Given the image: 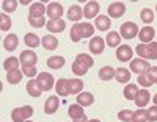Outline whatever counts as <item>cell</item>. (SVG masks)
Listing matches in <instances>:
<instances>
[{
  "label": "cell",
  "instance_id": "1",
  "mask_svg": "<svg viewBox=\"0 0 157 122\" xmlns=\"http://www.w3.org/2000/svg\"><path fill=\"white\" fill-rule=\"evenodd\" d=\"M94 35V27L88 24V22H82V24H74L71 27V33H69V38L72 43H78L80 39L83 38H90Z\"/></svg>",
  "mask_w": 157,
  "mask_h": 122
},
{
  "label": "cell",
  "instance_id": "2",
  "mask_svg": "<svg viewBox=\"0 0 157 122\" xmlns=\"http://www.w3.org/2000/svg\"><path fill=\"white\" fill-rule=\"evenodd\" d=\"M135 52L141 60H157V43L152 41L149 44H138Z\"/></svg>",
  "mask_w": 157,
  "mask_h": 122
},
{
  "label": "cell",
  "instance_id": "3",
  "mask_svg": "<svg viewBox=\"0 0 157 122\" xmlns=\"http://www.w3.org/2000/svg\"><path fill=\"white\" fill-rule=\"evenodd\" d=\"M33 116V108L30 105H24L21 108H14L11 111V119L13 122H25L29 120V117Z\"/></svg>",
  "mask_w": 157,
  "mask_h": 122
},
{
  "label": "cell",
  "instance_id": "4",
  "mask_svg": "<svg viewBox=\"0 0 157 122\" xmlns=\"http://www.w3.org/2000/svg\"><path fill=\"white\" fill-rule=\"evenodd\" d=\"M151 69V64L149 61L146 60H141V58H135L130 61V71L134 74H138V75H143V74H148Z\"/></svg>",
  "mask_w": 157,
  "mask_h": 122
},
{
  "label": "cell",
  "instance_id": "5",
  "mask_svg": "<svg viewBox=\"0 0 157 122\" xmlns=\"http://www.w3.org/2000/svg\"><path fill=\"white\" fill-rule=\"evenodd\" d=\"M36 81H38V86L41 88V91H50L52 88H55V80H54V77H52L50 74H47V72L38 74Z\"/></svg>",
  "mask_w": 157,
  "mask_h": 122
},
{
  "label": "cell",
  "instance_id": "6",
  "mask_svg": "<svg viewBox=\"0 0 157 122\" xmlns=\"http://www.w3.org/2000/svg\"><path fill=\"white\" fill-rule=\"evenodd\" d=\"M138 25L137 24H134V22H124L123 25H121V30H120V35H121V38H124V39H132V38H135V36H138Z\"/></svg>",
  "mask_w": 157,
  "mask_h": 122
},
{
  "label": "cell",
  "instance_id": "7",
  "mask_svg": "<svg viewBox=\"0 0 157 122\" xmlns=\"http://www.w3.org/2000/svg\"><path fill=\"white\" fill-rule=\"evenodd\" d=\"M61 16H63V6H61V3L50 2L47 5V17L50 20H60Z\"/></svg>",
  "mask_w": 157,
  "mask_h": 122
},
{
  "label": "cell",
  "instance_id": "8",
  "mask_svg": "<svg viewBox=\"0 0 157 122\" xmlns=\"http://www.w3.org/2000/svg\"><path fill=\"white\" fill-rule=\"evenodd\" d=\"M124 13H126V5L123 2H113V3H110V6L107 9L109 17H113V19H120Z\"/></svg>",
  "mask_w": 157,
  "mask_h": 122
},
{
  "label": "cell",
  "instance_id": "9",
  "mask_svg": "<svg viewBox=\"0 0 157 122\" xmlns=\"http://www.w3.org/2000/svg\"><path fill=\"white\" fill-rule=\"evenodd\" d=\"M91 53H94V55H101L105 49V41H104L101 36H93L90 39V44H88Z\"/></svg>",
  "mask_w": 157,
  "mask_h": 122
},
{
  "label": "cell",
  "instance_id": "10",
  "mask_svg": "<svg viewBox=\"0 0 157 122\" xmlns=\"http://www.w3.org/2000/svg\"><path fill=\"white\" fill-rule=\"evenodd\" d=\"M132 57H134V50H132V47L130 46H126V44H123V46H120L116 49V58L120 60V61H132Z\"/></svg>",
  "mask_w": 157,
  "mask_h": 122
},
{
  "label": "cell",
  "instance_id": "11",
  "mask_svg": "<svg viewBox=\"0 0 157 122\" xmlns=\"http://www.w3.org/2000/svg\"><path fill=\"white\" fill-rule=\"evenodd\" d=\"M19 60H21V64H22V66H36V63H38V55H36L33 50H24V52L21 53Z\"/></svg>",
  "mask_w": 157,
  "mask_h": 122
},
{
  "label": "cell",
  "instance_id": "12",
  "mask_svg": "<svg viewBox=\"0 0 157 122\" xmlns=\"http://www.w3.org/2000/svg\"><path fill=\"white\" fill-rule=\"evenodd\" d=\"M155 36V30L152 28V27L146 25V27H143V28L138 31V38L141 41V44H149L152 43V39Z\"/></svg>",
  "mask_w": 157,
  "mask_h": 122
},
{
  "label": "cell",
  "instance_id": "13",
  "mask_svg": "<svg viewBox=\"0 0 157 122\" xmlns=\"http://www.w3.org/2000/svg\"><path fill=\"white\" fill-rule=\"evenodd\" d=\"M44 14H47V8L44 6V3L35 2V3L30 5L29 16H32V17H44Z\"/></svg>",
  "mask_w": 157,
  "mask_h": 122
},
{
  "label": "cell",
  "instance_id": "14",
  "mask_svg": "<svg viewBox=\"0 0 157 122\" xmlns=\"http://www.w3.org/2000/svg\"><path fill=\"white\" fill-rule=\"evenodd\" d=\"M149 100H151V94H149V91L148 89H140L138 91V94H137V97H135V105L138 106V108H143V106H146L148 103H149Z\"/></svg>",
  "mask_w": 157,
  "mask_h": 122
},
{
  "label": "cell",
  "instance_id": "15",
  "mask_svg": "<svg viewBox=\"0 0 157 122\" xmlns=\"http://www.w3.org/2000/svg\"><path fill=\"white\" fill-rule=\"evenodd\" d=\"M98 13H99V3L98 2H88L83 8V16L86 19H93V17H98Z\"/></svg>",
  "mask_w": 157,
  "mask_h": 122
},
{
  "label": "cell",
  "instance_id": "16",
  "mask_svg": "<svg viewBox=\"0 0 157 122\" xmlns=\"http://www.w3.org/2000/svg\"><path fill=\"white\" fill-rule=\"evenodd\" d=\"M60 106V100L57 99V96H50L46 102H44V113L46 114H54Z\"/></svg>",
  "mask_w": 157,
  "mask_h": 122
},
{
  "label": "cell",
  "instance_id": "17",
  "mask_svg": "<svg viewBox=\"0 0 157 122\" xmlns=\"http://www.w3.org/2000/svg\"><path fill=\"white\" fill-rule=\"evenodd\" d=\"M46 28L50 33H61V31H64V28H66V22H64L63 19H60V20H49L46 24Z\"/></svg>",
  "mask_w": 157,
  "mask_h": 122
},
{
  "label": "cell",
  "instance_id": "18",
  "mask_svg": "<svg viewBox=\"0 0 157 122\" xmlns=\"http://www.w3.org/2000/svg\"><path fill=\"white\" fill-rule=\"evenodd\" d=\"M94 27L99 31H107L112 27V20H110L109 16H98L96 20H94Z\"/></svg>",
  "mask_w": 157,
  "mask_h": 122
},
{
  "label": "cell",
  "instance_id": "19",
  "mask_svg": "<svg viewBox=\"0 0 157 122\" xmlns=\"http://www.w3.org/2000/svg\"><path fill=\"white\" fill-rule=\"evenodd\" d=\"M68 88H69V94H80L83 89V81L80 78H69L68 80Z\"/></svg>",
  "mask_w": 157,
  "mask_h": 122
},
{
  "label": "cell",
  "instance_id": "20",
  "mask_svg": "<svg viewBox=\"0 0 157 122\" xmlns=\"http://www.w3.org/2000/svg\"><path fill=\"white\" fill-rule=\"evenodd\" d=\"M19 46V38L16 35H8L5 39H3V49L8 50V52H13L16 50Z\"/></svg>",
  "mask_w": 157,
  "mask_h": 122
},
{
  "label": "cell",
  "instance_id": "21",
  "mask_svg": "<svg viewBox=\"0 0 157 122\" xmlns=\"http://www.w3.org/2000/svg\"><path fill=\"white\" fill-rule=\"evenodd\" d=\"M115 78L118 83H129L130 71L126 69V67H118V69H115Z\"/></svg>",
  "mask_w": 157,
  "mask_h": 122
},
{
  "label": "cell",
  "instance_id": "22",
  "mask_svg": "<svg viewBox=\"0 0 157 122\" xmlns=\"http://www.w3.org/2000/svg\"><path fill=\"white\" fill-rule=\"evenodd\" d=\"M41 44L46 50H55L58 47V39L55 36H52V35H46L41 39Z\"/></svg>",
  "mask_w": 157,
  "mask_h": 122
},
{
  "label": "cell",
  "instance_id": "23",
  "mask_svg": "<svg viewBox=\"0 0 157 122\" xmlns=\"http://www.w3.org/2000/svg\"><path fill=\"white\" fill-rule=\"evenodd\" d=\"M68 114H69V117H71L72 120H77V119L83 117V116H85V113H83V106H80L78 103L69 105V108H68Z\"/></svg>",
  "mask_w": 157,
  "mask_h": 122
},
{
  "label": "cell",
  "instance_id": "24",
  "mask_svg": "<svg viewBox=\"0 0 157 122\" xmlns=\"http://www.w3.org/2000/svg\"><path fill=\"white\" fill-rule=\"evenodd\" d=\"M77 103L80 105V106H90V105H93L94 103V96L91 92H80L77 96Z\"/></svg>",
  "mask_w": 157,
  "mask_h": 122
},
{
  "label": "cell",
  "instance_id": "25",
  "mask_svg": "<svg viewBox=\"0 0 157 122\" xmlns=\"http://www.w3.org/2000/svg\"><path fill=\"white\" fill-rule=\"evenodd\" d=\"M82 16H83V9L78 5H72L68 11V19L72 20V22H78L82 19Z\"/></svg>",
  "mask_w": 157,
  "mask_h": 122
},
{
  "label": "cell",
  "instance_id": "26",
  "mask_svg": "<svg viewBox=\"0 0 157 122\" xmlns=\"http://www.w3.org/2000/svg\"><path fill=\"white\" fill-rule=\"evenodd\" d=\"M99 78L102 81H110L112 78H115V69L112 66H104L99 69Z\"/></svg>",
  "mask_w": 157,
  "mask_h": 122
},
{
  "label": "cell",
  "instance_id": "27",
  "mask_svg": "<svg viewBox=\"0 0 157 122\" xmlns=\"http://www.w3.org/2000/svg\"><path fill=\"white\" fill-rule=\"evenodd\" d=\"M55 89H57V94H58V96H61V97L69 96L68 80H66V78H60V80H57V86H55Z\"/></svg>",
  "mask_w": 157,
  "mask_h": 122
},
{
  "label": "cell",
  "instance_id": "28",
  "mask_svg": "<svg viewBox=\"0 0 157 122\" xmlns=\"http://www.w3.org/2000/svg\"><path fill=\"white\" fill-rule=\"evenodd\" d=\"M138 86L137 85H134V83H129L127 86H124V91H123V94H124V97L127 99V100H135V97H137V94H138Z\"/></svg>",
  "mask_w": 157,
  "mask_h": 122
},
{
  "label": "cell",
  "instance_id": "29",
  "mask_svg": "<svg viewBox=\"0 0 157 122\" xmlns=\"http://www.w3.org/2000/svg\"><path fill=\"white\" fill-rule=\"evenodd\" d=\"M24 43H25V46H27V47L36 49L39 44H41V39H39V36L35 35V33H27V35H25V38H24Z\"/></svg>",
  "mask_w": 157,
  "mask_h": 122
},
{
  "label": "cell",
  "instance_id": "30",
  "mask_svg": "<svg viewBox=\"0 0 157 122\" xmlns=\"http://www.w3.org/2000/svg\"><path fill=\"white\" fill-rule=\"evenodd\" d=\"M19 64H21V60H19V58H16V57H10V58L5 60L3 67H5V71H6V72H13V71L19 69Z\"/></svg>",
  "mask_w": 157,
  "mask_h": 122
},
{
  "label": "cell",
  "instance_id": "31",
  "mask_svg": "<svg viewBox=\"0 0 157 122\" xmlns=\"http://www.w3.org/2000/svg\"><path fill=\"white\" fill-rule=\"evenodd\" d=\"M27 92L30 94L32 97H39L41 96V88L38 86V81L35 80V78H30V81L27 83Z\"/></svg>",
  "mask_w": 157,
  "mask_h": 122
},
{
  "label": "cell",
  "instance_id": "32",
  "mask_svg": "<svg viewBox=\"0 0 157 122\" xmlns=\"http://www.w3.org/2000/svg\"><path fill=\"white\" fill-rule=\"evenodd\" d=\"M107 46L109 47H120L121 46V35L118 31H110L107 35Z\"/></svg>",
  "mask_w": 157,
  "mask_h": 122
},
{
  "label": "cell",
  "instance_id": "33",
  "mask_svg": "<svg viewBox=\"0 0 157 122\" xmlns=\"http://www.w3.org/2000/svg\"><path fill=\"white\" fill-rule=\"evenodd\" d=\"M22 77H24V72L19 71V69H16V71L6 74V81H8V83H11V85H17V83H21Z\"/></svg>",
  "mask_w": 157,
  "mask_h": 122
},
{
  "label": "cell",
  "instance_id": "34",
  "mask_svg": "<svg viewBox=\"0 0 157 122\" xmlns=\"http://www.w3.org/2000/svg\"><path fill=\"white\" fill-rule=\"evenodd\" d=\"M64 58L63 57H50L47 60V66L50 67V69H61V67L64 66Z\"/></svg>",
  "mask_w": 157,
  "mask_h": 122
},
{
  "label": "cell",
  "instance_id": "35",
  "mask_svg": "<svg viewBox=\"0 0 157 122\" xmlns=\"http://www.w3.org/2000/svg\"><path fill=\"white\" fill-rule=\"evenodd\" d=\"M88 69H90L88 66L78 63V61H74V63H72V74H75L77 77H83V75L88 72Z\"/></svg>",
  "mask_w": 157,
  "mask_h": 122
},
{
  "label": "cell",
  "instance_id": "36",
  "mask_svg": "<svg viewBox=\"0 0 157 122\" xmlns=\"http://www.w3.org/2000/svg\"><path fill=\"white\" fill-rule=\"evenodd\" d=\"M140 19L145 24H151L154 20V11L149 9V8H143L141 13H140Z\"/></svg>",
  "mask_w": 157,
  "mask_h": 122
},
{
  "label": "cell",
  "instance_id": "37",
  "mask_svg": "<svg viewBox=\"0 0 157 122\" xmlns=\"http://www.w3.org/2000/svg\"><path fill=\"white\" fill-rule=\"evenodd\" d=\"M11 28V19L10 16H6V13L0 14V30L2 31H8Z\"/></svg>",
  "mask_w": 157,
  "mask_h": 122
},
{
  "label": "cell",
  "instance_id": "38",
  "mask_svg": "<svg viewBox=\"0 0 157 122\" xmlns=\"http://www.w3.org/2000/svg\"><path fill=\"white\" fill-rule=\"evenodd\" d=\"M75 61L82 63V64H85V66H88V67H91V66L94 64L93 58H91L90 55H86V53H78V55L75 57Z\"/></svg>",
  "mask_w": 157,
  "mask_h": 122
},
{
  "label": "cell",
  "instance_id": "39",
  "mask_svg": "<svg viewBox=\"0 0 157 122\" xmlns=\"http://www.w3.org/2000/svg\"><path fill=\"white\" fill-rule=\"evenodd\" d=\"M17 0H5V2H2V8H3V13H13V11H16L17 8Z\"/></svg>",
  "mask_w": 157,
  "mask_h": 122
},
{
  "label": "cell",
  "instance_id": "40",
  "mask_svg": "<svg viewBox=\"0 0 157 122\" xmlns=\"http://www.w3.org/2000/svg\"><path fill=\"white\" fill-rule=\"evenodd\" d=\"M29 24L32 27H35V28H41V27H44L47 22H46V17H32V16H29Z\"/></svg>",
  "mask_w": 157,
  "mask_h": 122
},
{
  "label": "cell",
  "instance_id": "41",
  "mask_svg": "<svg viewBox=\"0 0 157 122\" xmlns=\"http://www.w3.org/2000/svg\"><path fill=\"white\" fill-rule=\"evenodd\" d=\"M137 81H138V85H140V86H145V89H148L149 86H152V81H151V78H149V75H148V74L138 75Z\"/></svg>",
  "mask_w": 157,
  "mask_h": 122
},
{
  "label": "cell",
  "instance_id": "42",
  "mask_svg": "<svg viewBox=\"0 0 157 122\" xmlns=\"http://www.w3.org/2000/svg\"><path fill=\"white\" fill-rule=\"evenodd\" d=\"M148 117H146V111L145 110H137L134 111V116H132V122H146Z\"/></svg>",
  "mask_w": 157,
  "mask_h": 122
},
{
  "label": "cell",
  "instance_id": "43",
  "mask_svg": "<svg viewBox=\"0 0 157 122\" xmlns=\"http://www.w3.org/2000/svg\"><path fill=\"white\" fill-rule=\"evenodd\" d=\"M21 71L24 72V75H27V77H30V78H33V77H38L36 66H22V69H21Z\"/></svg>",
  "mask_w": 157,
  "mask_h": 122
},
{
  "label": "cell",
  "instance_id": "44",
  "mask_svg": "<svg viewBox=\"0 0 157 122\" xmlns=\"http://www.w3.org/2000/svg\"><path fill=\"white\" fill-rule=\"evenodd\" d=\"M132 116H134V113L130 110H123V111L118 113V119L123 120V122H132Z\"/></svg>",
  "mask_w": 157,
  "mask_h": 122
},
{
  "label": "cell",
  "instance_id": "45",
  "mask_svg": "<svg viewBox=\"0 0 157 122\" xmlns=\"http://www.w3.org/2000/svg\"><path fill=\"white\" fill-rule=\"evenodd\" d=\"M146 117H148L149 122H157V105H154L149 110H146Z\"/></svg>",
  "mask_w": 157,
  "mask_h": 122
},
{
  "label": "cell",
  "instance_id": "46",
  "mask_svg": "<svg viewBox=\"0 0 157 122\" xmlns=\"http://www.w3.org/2000/svg\"><path fill=\"white\" fill-rule=\"evenodd\" d=\"M148 75H149V78H151V81H152V85H155V83H157V66H151Z\"/></svg>",
  "mask_w": 157,
  "mask_h": 122
},
{
  "label": "cell",
  "instance_id": "47",
  "mask_svg": "<svg viewBox=\"0 0 157 122\" xmlns=\"http://www.w3.org/2000/svg\"><path fill=\"white\" fill-rule=\"evenodd\" d=\"M74 122H88V119H86V116H83V117L77 119V120H74Z\"/></svg>",
  "mask_w": 157,
  "mask_h": 122
},
{
  "label": "cell",
  "instance_id": "48",
  "mask_svg": "<svg viewBox=\"0 0 157 122\" xmlns=\"http://www.w3.org/2000/svg\"><path fill=\"white\" fill-rule=\"evenodd\" d=\"M19 3H21V5H29L30 2H29V0H21V2H19Z\"/></svg>",
  "mask_w": 157,
  "mask_h": 122
},
{
  "label": "cell",
  "instance_id": "49",
  "mask_svg": "<svg viewBox=\"0 0 157 122\" xmlns=\"http://www.w3.org/2000/svg\"><path fill=\"white\" fill-rule=\"evenodd\" d=\"M152 102H154V105H157V92L154 94V99H152Z\"/></svg>",
  "mask_w": 157,
  "mask_h": 122
},
{
  "label": "cell",
  "instance_id": "50",
  "mask_svg": "<svg viewBox=\"0 0 157 122\" xmlns=\"http://www.w3.org/2000/svg\"><path fill=\"white\" fill-rule=\"evenodd\" d=\"M88 122H101L99 119H88Z\"/></svg>",
  "mask_w": 157,
  "mask_h": 122
},
{
  "label": "cell",
  "instance_id": "51",
  "mask_svg": "<svg viewBox=\"0 0 157 122\" xmlns=\"http://www.w3.org/2000/svg\"><path fill=\"white\" fill-rule=\"evenodd\" d=\"M25 122H32V120H25Z\"/></svg>",
  "mask_w": 157,
  "mask_h": 122
},
{
  "label": "cell",
  "instance_id": "52",
  "mask_svg": "<svg viewBox=\"0 0 157 122\" xmlns=\"http://www.w3.org/2000/svg\"><path fill=\"white\" fill-rule=\"evenodd\" d=\"M155 11H157V6H155Z\"/></svg>",
  "mask_w": 157,
  "mask_h": 122
}]
</instances>
